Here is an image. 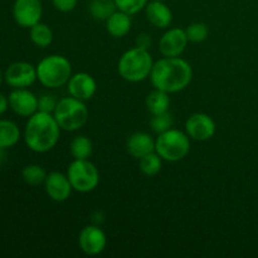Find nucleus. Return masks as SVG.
<instances>
[{
  "label": "nucleus",
  "instance_id": "nucleus-18",
  "mask_svg": "<svg viewBox=\"0 0 258 258\" xmlns=\"http://www.w3.org/2000/svg\"><path fill=\"white\" fill-rule=\"evenodd\" d=\"M131 15L116 10L107 20H106V30L113 38H122L128 34L131 29Z\"/></svg>",
  "mask_w": 258,
  "mask_h": 258
},
{
  "label": "nucleus",
  "instance_id": "nucleus-4",
  "mask_svg": "<svg viewBox=\"0 0 258 258\" xmlns=\"http://www.w3.org/2000/svg\"><path fill=\"white\" fill-rule=\"evenodd\" d=\"M72 76V64L66 57L50 54L37 64V78L44 87L59 88L67 85Z\"/></svg>",
  "mask_w": 258,
  "mask_h": 258
},
{
  "label": "nucleus",
  "instance_id": "nucleus-12",
  "mask_svg": "<svg viewBox=\"0 0 258 258\" xmlns=\"http://www.w3.org/2000/svg\"><path fill=\"white\" fill-rule=\"evenodd\" d=\"M188 37L185 29L171 28L168 29L160 38L159 52L164 57H180L188 45Z\"/></svg>",
  "mask_w": 258,
  "mask_h": 258
},
{
  "label": "nucleus",
  "instance_id": "nucleus-7",
  "mask_svg": "<svg viewBox=\"0 0 258 258\" xmlns=\"http://www.w3.org/2000/svg\"><path fill=\"white\" fill-rule=\"evenodd\" d=\"M67 176L78 193H90L100 184V171L88 159H75L68 166Z\"/></svg>",
  "mask_w": 258,
  "mask_h": 258
},
{
  "label": "nucleus",
  "instance_id": "nucleus-2",
  "mask_svg": "<svg viewBox=\"0 0 258 258\" xmlns=\"http://www.w3.org/2000/svg\"><path fill=\"white\" fill-rule=\"evenodd\" d=\"M60 130L53 113L37 111L28 117L24 130V141L28 148L38 154L52 150L59 141Z\"/></svg>",
  "mask_w": 258,
  "mask_h": 258
},
{
  "label": "nucleus",
  "instance_id": "nucleus-31",
  "mask_svg": "<svg viewBox=\"0 0 258 258\" xmlns=\"http://www.w3.org/2000/svg\"><path fill=\"white\" fill-rule=\"evenodd\" d=\"M136 47L139 48H143V49H149L151 47V35L148 34V33H140V34L136 37Z\"/></svg>",
  "mask_w": 258,
  "mask_h": 258
},
{
  "label": "nucleus",
  "instance_id": "nucleus-24",
  "mask_svg": "<svg viewBox=\"0 0 258 258\" xmlns=\"http://www.w3.org/2000/svg\"><path fill=\"white\" fill-rule=\"evenodd\" d=\"M140 170L144 175L154 176L160 173L161 166H163V159L159 156L156 151L148 154L140 159Z\"/></svg>",
  "mask_w": 258,
  "mask_h": 258
},
{
  "label": "nucleus",
  "instance_id": "nucleus-33",
  "mask_svg": "<svg viewBox=\"0 0 258 258\" xmlns=\"http://www.w3.org/2000/svg\"><path fill=\"white\" fill-rule=\"evenodd\" d=\"M3 150H4V149L0 148V161H3V159H4V153H3Z\"/></svg>",
  "mask_w": 258,
  "mask_h": 258
},
{
  "label": "nucleus",
  "instance_id": "nucleus-26",
  "mask_svg": "<svg viewBox=\"0 0 258 258\" xmlns=\"http://www.w3.org/2000/svg\"><path fill=\"white\" fill-rule=\"evenodd\" d=\"M186 37L189 42L193 43H202L209 37V28L208 25L202 22L193 23L185 29Z\"/></svg>",
  "mask_w": 258,
  "mask_h": 258
},
{
  "label": "nucleus",
  "instance_id": "nucleus-14",
  "mask_svg": "<svg viewBox=\"0 0 258 258\" xmlns=\"http://www.w3.org/2000/svg\"><path fill=\"white\" fill-rule=\"evenodd\" d=\"M8 100L12 110L22 117H30L38 111V97L27 88H15Z\"/></svg>",
  "mask_w": 258,
  "mask_h": 258
},
{
  "label": "nucleus",
  "instance_id": "nucleus-19",
  "mask_svg": "<svg viewBox=\"0 0 258 258\" xmlns=\"http://www.w3.org/2000/svg\"><path fill=\"white\" fill-rule=\"evenodd\" d=\"M145 106L146 110L151 115H160V113L168 112L169 107H170V96L169 93L155 88L146 96Z\"/></svg>",
  "mask_w": 258,
  "mask_h": 258
},
{
  "label": "nucleus",
  "instance_id": "nucleus-22",
  "mask_svg": "<svg viewBox=\"0 0 258 258\" xmlns=\"http://www.w3.org/2000/svg\"><path fill=\"white\" fill-rule=\"evenodd\" d=\"M117 10L115 0H92L90 13L96 20H107Z\"/></svg>",
  "mask_w": 258,
  "mask_h": 258
},
{
  "label": "nucleus",
  "instance_id": "nucleus-34",
  "mask_svg": "<svg viewBox=\"0 0 258 258\" xmlns=\"http://www.w3.org/2000/svg\"><path fill=\"white\" fill-rule=\"evenodd\" d=\"M2 82H3V75L2 72H0V85H2Z\"/></svg>",
  "mask_w": 258,
  "mask_h": 258
},
{
  "label": "nucleus",
  "instance_id": "nucleus-27",
  "mask_svg": "<svg viewBox=\"0 0 258 258\" xmlns=\"http://www.w3.org/2000/svg\"><path fill=\"white\" fill-rule=\"evenodd\" d=\"M174 125V120H173V116L168 112H164L160 113V115H153L150 120V127L153 128L154 133L159 134H163L165 131L170 130Z\"/></svg>",
  "mask_w": 258,
  "mask_h": 258
},
{
  "label": "nucleus",
  "instance_id": "nucleus-17",
  "mask_svg": "<svg viewBox=\"0 0 258 258\" xmlns=\"http://www.w3.org/2000/svg\"><path fill=\"white\" fill-rule=\"evenodd\" d=\"M127 153L140 160L143 156L155 151V140L148 133H135L126 141Z\"/></svg>",
  "mask_w": 258,
  "mask_h": 258
},
{
  "label": "nucleus",
  "instance_id": "nucleus-6",
  "mask_svg": "<svg viewBox=\"0 0 258 258\" xmlns=\"http://www.w3.org/2000/svg\"><path fill=\"white\" fill-rule=\"evenodd\" d=\"M155 151L164 161H180L190 151V138L186 133L171 127L165 133L159 134L155 140Z\"/></svg>",
  "mask_w": 258,
  "mask_h": 258
},
{
  "label": "nucleus",
  "instance_id": "nucleus-16",
  "mask_svg": "<svg viewBox=\"0 0 258 258\" xmlns=\"http://www.w3.org/2000/svg\"><path fill=\"white\" fill-rule=\"evenodd\" d=\"M146 19L151 25L159 29H166L173 22V13L170 8L160 0H151L145 7Z\"/></svg>",
  "mask_w": 258,
  "mask_h": 258
},
{
  "label": "nucleus",
  "instance_id": "nucleus-9",
  "mask_svg": "<svg viewBox=\"0 0 258 258\" xmlns=\"http://www.w3.org/2000/svg\"><path fill=\"white\" fill-rule=\"evenodd\" d=\"M78 244L83 253L88 256H97L105 251L107 246L106 233L97 224H90L82 228L78 236Z\"/></svg>",
  "mask_w": 258,
  "mask_h": 258
},
{
  "label": "nucleus",
  "instance_id": "nucleus-10",
  "mask_svg": "<svg viewBox=\"0 0 258 258\" xmlns=\"http://www.w3.org/2000/svg\"><path fill=\"white\" fill-rule=\"evenodd\" d=\"M4 80L14 88H27L38 80L37 67L28 62L12 63L5 71Z\"/></svg>",
  "mask_w": 258,
  "mask_h": 258
},
{
  "label": "nucleus",
  "instance_id": "nucleus-8",
  "mask_svg": "<svg viewBox=\"0 0 258 258\" xmlns=\"http://www.w3.org/2000/svg\"><path fill=\"white\" fill-rule=\"evenodd\" d=\"M43 7L40 0H15L13 5V17L22 28H32L40 22Z\"/></svg>",
  "mask_w": 258,
  "mask_h": 258
},
{
  "label": "nucleus",
  "instance_id": "nucleus-15",
  "mask_svg": "<svg viewBox=\"0 0 258 258\" xmlns=\"http://www.w3.org/2000/svg\"><path fill=\"white\" fill-rule=\"evenodd\" d=\"M44 188L48 197L58 203L67 201L73 190L67 174L59 173V171H52L48 174L44 181Z\"/></svg>",
  "mask_w": 258,
  "mask_h": 258
},
{
  "label": "nucleus",
  "instance_id": "nucleus-5",
  "mask_svg": "<svg viewBox=\"0 0 258 258\" xmlns=\"http://www.w3.org/2000/svg\"><path fill=\"white\" fill-rule=\"evenodd\" d=\"M53 116L62 130L72 133V131L80 130L87 123L90 111L85 101L70 96V97H63L58 101Z\"/></svg>",
  "mask_w": 258,
  "mask_h": 258
},
{
  "label": "nucleus",
  "instance_id": "nucleus-21",
  "mask_svg": "<svg viewBox=\"0 0 258 258\" xmlns=\"http://www.w3.org/2000/svg\"><path fill=\"white\" fill-rule=\"evenodd\" d=\"M30 40L34 45L39 48H45L52 44L53 42V32L47 24L39 22L33 25L29 30Z\"/></svg>",
  "mask_w": 258,
  "mask_h": 258
},
{
  "label": "nucleus",
  "instance_id": "nucleus-13",
  "mask_svg": "<svg viewBox=\"0 0 258 258\" xmlns=\"http://www.w3.org/2000/svg\"><path fill=\"white\" fill-rule=\"evenodd\" d=\"M67 90L70 96L86 102L95 96L97 91V83L90 73L78 72L71 76L70 81L67 82Z\"/></svg>",
  "mask_w": 258,
  "mask_h": 258
},
{
  "label": "nucleus",
  "instance_id": "nucleus-3",
  "mask_svg": "<svg viewBox=\"0 0 258 258\" xmlns=\"http://www.w3.org/2000/svg\"><path fill=\"white\" fill-rule=\"evenodd\" d=\"M154 63L155 62L149 49H143L135 45L126 50L118 59V75L127 82H143L150 77Z\"/></svg>",
  "mask_w": 258,
  "mask_h": 258
},
{
  "label": "nucleus",
  "instance_id": "nucleus-11",
  "mask_svg": "<svg viewBox=\"0 0 258 258\" xmlns=\"http://www.w3.org/2000/svg\"><path fill=\"white\" fill-rule=\"evenodd\" d=\"M185 133L193 140L207 141L213 138L216 134V122L207 113H193L185 121Z\"/></svg>",
  "mask_w": 258,
  "mask_h": 258
},
{
  "label": "nucleus",
  "instance_id": "nucleus-23",
  "mask_svg": "<svg viewBox=\"0 0 258 258\" xmlns=\"http://www.w3.org/2000/svg\"><path fill=\"white\" fill-rule=\"evenodd\" d=\"M71 154L75 159H88L92 155V141L85 135H78L71 141Z\"/></svg>",
  "mask_w": 258,
  "mask_h": 258
},
{
  "label": "nucleus",
  "instance_id": "nucleus-35",
  "mask_svg": "<svg viewBox=\"0 0 258 258\" xmlns=\"http://www.w3.org/2000/svg\"><path fill=\"white\" fill-rule=\"evenodd\" d=\"M160 2H165V0H160Z\"/></svg>",
  "mask_w": 258,
  "mask_h": 258
},
{
  "label": "nucleus",
  "instance_id": "nucleus-29",
  "mask_svg": "<svg viewBox=\"0 0 258 258\" xmlns=\"http://www.w3.org/2000/svg\"><path fill=\"white\" fill-rule=\"evenodd\" d=\"M58 101L55 100L53 95H42L38 98V111H42V112H48L53 113L55 110V106H57Z\"/></svg>",
  "mask_w": 258,
  "mask_h": 258
},
{
  "label": "nucleus",
  "instance_id": "nucleus-25",
  "mask_svg": "<svg viewBox=\"0 0 258 258\" xmlns=\"http://www.w3.org/2000/svg\"><path fill=\"white\" fill-rule=\"evenodd\" d=\"M48 174L45 173L44 169L37 164H30L27 165L22 171V176L24 181L29 185H40L45 181Z\"/></svg>",
  "mask_w": 258,
  "mask_h": 258
},
{
  "label": "nucleus",
  "instance_id": "nucleus-30",
  "mask_svg": "<svg viewBox=\"0 0 258 258\" xmlns=\"http://www.w3.org/2000/svg\"><path fill=\"white\" fill-rule=\"evenodd\" d=\"M78 0H52V4L55 10L60 13H70L77 7Z\"/></svg>",
  "mask_w": 258,
  "mask_h": 258
},
{
  "label": "nucleus",
  "instance_id": "nucleus-28",
  "mask_svg": "<svg viewBox=\"0 0 258 258\" xmlns=\"http://www.w3.org/2000/svg\"><path fill=\"white\" fill-rule=\"evenodd\" d=\"M149 0H115V4L117 10L126 13L128 15H134L140 13L145 9Z\"/></svg>",
  "mask_w": 258,
  "mask_h": 258
},
{
  "label": "nucleus",
  "instance_id": "nucleus-20",
  "mask_svg": "<svg viewBox=\"0 0 258 258\" xmlns=\"http://www.w3.org/2000/svg\"><path fill=\"white\" fill-rule=\"evenodd\" d=\"M19 139L20 130L17 123L10 120H0V148H12Z\"/></svg>",
  "mask_w": 258,
  "mask_h": 258
},
{
  "label": "nucleus",
  "instance_id": "nucleus-1",
  "mask_svg": "<svg viewBox=\"0 0 258 258\" xmlns=\"http://www.w3.org/2000/svg\"><path fill=\"white\" fill-rule=\"evenodd\" d=\"M150 80L156 90L169 95L178 93L190 85L193 68L180 57H163L154 63Z\"/></svg>",
  "mask_w": 258,
  "mask_h": 258
},
{
  "label": "nucleus",
  "instance_id": "nucleus-32",
  "mask_svg": "<svg viewBox=\"0 0 258 258\" xmlns=\"http://www.w3.org/2000/svg\"><path fill=\"white\" fill-rule=\"evenodd\" d=\"M8 106H9V100L3 93H0V115L8 110Z\"/></svg>",
  "mask_w": 258,
  "mask_h": 258
}]
</instances>
